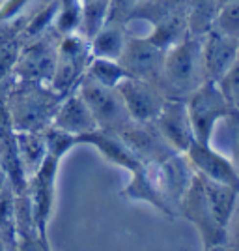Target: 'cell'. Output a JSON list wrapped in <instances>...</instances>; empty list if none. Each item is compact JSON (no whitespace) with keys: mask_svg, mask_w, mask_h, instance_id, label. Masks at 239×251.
<instances>
[{"mask_svg":"<svg viewBox=\"0 0 239 251\" xmlns=\"http://www.w3.org/2000/svg\"><path fill=\"white\" fill-rule=\"evenodd\" d=\"M153 124L159 129V133L165 137V141L179 154H185L191 143L195 141L187 101L181 98H167Z\"/></svg>","mask_w":239,"mask_h":251,"instance_id":"5bb4252c","label":"cell"},{"mask_svg":"<svg viewBox=\"0 0 239 251\" xmlns=\"http://www.w3.org/2000/svg\"><path fill=\"white\" fill-rule=\"evenodd\" d=\"M62 154L47 150V156L43 159L40 169L28 176L26 180V197L32 210V220L38 230V236L43 242V246L47 248V225L51 218L52 201H54V186H56V176H58V169L62 161Z\"/></svg>","mask_w":239,"mask_h":251,"instance_id":"8992f818","label":"cell"},{"mask_svg":"<svg viewBox=\"0 0 239 251\" xmlns=\"http://www.w3.org/2000/svg\"><path fill=\"white\" fill-rule=\"evenodd\" d=\"M220 2L218 0H187V30L189 36L202 38L215 26Z\"/></svg>","mask_w":239,"mask_h":251,"instance_id":"ffe728a7","label":"cell"},{"mask_svg":"<svg viewBox=\"0 0 239 251\" xmlns=\"http://www.w3.org/2000/svg\"><path fill=\"white\" fill-rule=\"evenodd\" d=\"M116 90L124 101L129 118L135 122H153L167 101V96L157 84L136 77H125L118 83Z\"/></svg>","mask_w":239,"mask_h":251,"instance_id":"ba28073f","label":"cell"},{"mask_svg":"<svg viewBox=\"0 0 239 251\" xmlns=\"http://www.w3.org/2000/svg\"><path fill=\"white\" fill-rule=\"evenodd\" d=\"M26 2H28V0H6L4 6L0 8V21H6V19L15 17V15L22 10V6H24Z\"/></svg>","mask_w":239,"mask_h":251,"instance_id":"4316f807","label":"cell"},{"mask_svg":"<svg viewBox=\"0 0 239 251\" xmlns=\"http://www.w3.org/2000/svg\"><path fill=\"white\" fill-rule=\"evenodd\" d=\"M120 197L125 201L148 202L168 220L176 218V210L170 206V202L163 193L161 182L157 176L155 163H142L135 171H131V180L120 191Z\"/></svg>","mask_w":239,"mask_h":251,"instance_id":"7c38bea8","label":"cell"},{"mask_svg":"<svg viewBox=\"0 0 239 251\" xmlns=\"http://www.w3.org/2000/svg\"><path fill=\"white\" fill-rule=\"evenodd\" d=\"M127 28L124 23L109 21L101 30L90 40V52L97 58H110L120 60L124 54L125 43H127Z\"/></svg>","mask_w":239,"mask_h":251,"instance_id":"ac0fdd59","label":"cell"},{"mask_svg":"<svg viewBox=\"0 0 239 251\" xmlns=\"http://www.w3.org/2000/svg\"><path fill=\"white\" fill-rule=\"evenodd\" d=\"M204 81L208 79L202 62V38L187 36L165 51L159 88L167 98L185 100Z\"/></svg>","mask_w":239,"mask_h":251,"instance_id":"3957f363","label":"cell"},{"mask_svg":"<svg viewBox=\"0 0 239 251\" xmlns=\"http://www.w3.org/2000/svg\"><path fill=\"white\" fill-rule=\"evenodd\" d=\"M21 45L11 36H0V81L15 68V62L19 58Z\"/></svg>","mask_w":239,"mask_h":251,"instance_id":"d4e9b609","label":"cell"},{"mask_svg":"<svg viewBox=\"0 0 239 251\" xmlns=\"http://www.w3.org/2000/svg\"><path fill=\"white\" fill-rule=\"evenodd\" d=\"M77 90L83 96L84 101L88 103L92 115L95 116L97 127L120 131L131 120L116 88L105 86V84L97 83L95 79H92L88 74H84L81 83L77 84Z\"/></svg>","mask_w":239,"mask_h":251,"instance_id":"52a82bcc","label":"cell"},{"mask_svg":"<svg viewBox=\"0 0 239 251\" xmlns=\"http://www.w3.org/2000/svg\"><path fill=\"white\" fill-rule=\"evenodd\" d=\"M228 248H238L239 250V199H238V206L234 210V216L230 220V227H228Z\"/></svg>","mask_w":239,"mask_h":251,"instance_id":"484cf974","label":"cell"},{"mask_svg":"<svg viewBox=\"0 0 239 251\" xmlns=\"http://www.w3.org/2000/svg\"><path fill=\"white\" fill-rule=\"evenodd\" d=\"M218 2H220V6H222V4H226V2H232V0H218Z\"/></svg>","mask_w":239,"mask_h":251,"instance_id":"83f0119b","label":"cell"},{"mask_svg":"<svg viewBox=\"0 0 239 251\" xmlns=\"http://www.w3.org/2000/svg\"><path fill=\"white\" fill-rule=\"evenodd\" d=\"M51 126L79 137L86 133V131L95 129L97 122H95V116L92 115L88 103L84 101L83 96L79 94V90L75 88L73 92H69L67 96L62 98V101H60L56 113H54Z\"/></svg>","mask_w":239,"mask_h":251,"instance_id":"e0dca14e","label":"cell"},{"mask_svg":"<svg viewBox=\"0 0 239 251\" xmlns=\"http://www.w3.org/2000/svg\"><path fill=\"white\" fill-rule=\"evenodd\" d=\"M239 189L209 180L195 171L177 210L195 225L206 250L228 244V227L238 206Z\"/></svg>","mask_w":239,"mask_h":251,"instance_id":"6da1fadb","label":"cell"},{"mask_svg":"<svg viewBox=\"0 0 239 251\" xmlns=\"http://www.w3.org/2000/svg\"><path fill=\"white\" fill-rule=\"evenodd\" d=\"M118 133L140 163H161L176 154V150L165 141L153 122L129 120Z\"/></svg>","mask_w":239,"mask_h":251,"instance_id":"30bf717a","label":"cell"},{"mask_svg":"<svg viewBox=\"0 0 239 251\" xmlns=\"http://www.w3.org/2000/svg\"><path fill=\"white\" fill-rule=\"evenodd\" d=\"M239 56V40L218 28H211L202 36V62L206 79L218 83Z\"/></svg>","mask_w":239,"mask_h":251,"instance_id":"4fadbf2b","label":"cell"},{"mask_svg":"<svg viewBox=\"0 0 239 251\" xmlns=\"http://www.w3.org/2000/svg\"><path fill=\"white\" fill-rule=\"evenodd\" d=\"M187 101L189 118L193 126L195 141L198 143H211L213 127L220 118H236L239 113L232 105L224 92L220 90L218 83L215 81H204L196 90H193L185 98Z\"/></svg>","mask_w":239,"mask_h":251,"instance_id":"277c9868","label":"cell"},{"mask_svg":"<svg viewBox=\"0 0 239 251\" xmlns=\"http://www.w3.org/2000/svg\"><path fill=\"white\" fill-rule=\"evenodd\" d=\"M163 60H165V49L155 45L148 36L144 38L129 36L120 64L124 66L129 77L144 79L159 86L163 75Z\"/></svg>","mask_w":239,"mask_h":251,"instance_id":"9c48e42d","label":"cell"},{"mask_svg":"<svg viewBox=\"0 0 239 251\" xmlns=\"http://www.w3.org/2000/svg\"><path fill=\"white\" fill-rule=\"evenodd\" d=\"M110 6H112V0H88V2H83L79 34H83L84 38L90 42L95 34L109 23Z\"/></svg>","mask_w":239,"mask_h":251,"instance_id":"44dd1931","label":"cell"},{"mask_svg":"<svg viewBox=\"0 0 239 251\" xmlns=\"http://www.w3.org/2000/svg\"><path fill=\"white\" fill-rule=\"evenodd\" d=\"M56 49L58 43L52 45L51 36L45 32L36 40L21 47L19 58L15 62V74L21 81L49 84L56 64Z\"/></svg>","mask_w":239,"mask_h":251,"instance_id":"8fae6325","label":"cell"},{"mask_svg":"<svg viewBox=\"0 0 239 251\" xmlns=\"http://www.w3.org/2000/svg\"><path fill=\"white\" fill-rule=\"evenodd\" d=\"M62 101L49 84L21 81L6 96V107L15 131H45Z\"/></svg>","mask_w":239,"mask_h":251,"instance_id":"7a4b0ae2","label":"cell"},{"mask_svg":"<svg viewBox=\"0 0 239 251\" xmlns=\"http://www.w3.org/2000/svg\"><path fill=\"white\" fill-rule=\"evenodd\" d=\"M185 156L196 173L204 175L209 180H215V182L239 189V169L228 157H224L217 150H213L211 143L206 145V143L193 141L185 152Z\"/></svg>","mask_w":239,"mask_h":251,"instance_id":"9a60e30c","label":"cell"},{"mask_svg":"<svg viewBox=\"0 0 239 251\" xmlns=\"http://www.w3.org/2000/svg\"><path fill=\"white\" fill-rule=\"evenodd\" d=\"M15 141H17V150H19V159H21L22 171L28 176H32L43 159L47 156V141L43 131H15Z\"/></svg>","mask_w":239,"mask_h":251,"instance_id":"d6986e66","label":"cell"},{"mask_svg":"<svg viewBox=\"0 0 239 251\" xmlns=\"http://www.w3.org/2000/svg\"><path fill=\"white\" fill-rule=\"evenodd\" d=\"M92 58L90 43L83 34L73 32L62 36L56 49V64L49 81V86L58 96H67L77 88L83 75L86 74L88 62Z\"/></svg>","mask_w":239,"mask_h":251,"instance_id":"5b68a950","label":"cell"},{"mask_svg":"<svg viewBox=\"0 0 239 251\" xmlns=\"http://www.w3.org/2000/svg\"><path fill=\"white\" fill-rule=\"evenodd\" d=\"M81 13H83V2L81 0H58V10L52 23V28L62 38L73 32H79L81 25Z\"/></svg>","mask_w":239,"mask_h":251,"instance_id":"603a6c76","label":"cell"},{"mask_svg":"<svg viewBox=\"0 0 239 251\" xmlns=\"http://www.w3.org/2000/svg\"><path fill=\"white\" fill-rule=\"evenodd\" d=\"M86 74L90 75L92 79H95L97 83L105 84V86H110V88H116L120 81H124L125 77H129L127 72L124 70V66L120 64V60L97 58V56L90 58Z\"/></svg>","mask_w":239,"mask_h":251,"instance_id":"7402d4cb","label":"cell"},{"mask_svg":"<svg viewBox=\"0 0 239 251\" xmlns=\"http://www.w3.org/2000/svg\"><path fill=\"white\" fill-rule=\"evenodd\" d=\"M215 28L239 40V0H232L220 6Z\"/></svg>","mask_w":239,"mask_h":251,"instance_id":"cb8c5ba5","label":"cell"},{"mask_svg":"<svg viewBox=\"0 0 239 251\" xmlns=\"http://www.w3.org/2000/svg\"><path fill=\"white\" fill-rule=\"evenodd\" d=\"M77 143L79 145H92L101 152V156L105 159H109L114 165L127 169L129 173L135 171L138 165H142L135 157V154L129 150V147L125 145L122 135L118 131H112V129L95 127L92 131H86V133L77 137Z\"/></svg>","mask_w":239,"mask_h":251,"instance_id":"2e32d148","label":"cell"},{"mask_svg":"<svg viewBox=\"0 0 239 251\" xmlns=\"http://www.w3.org/2000/svg\"><path fill=\"white\" fill-rule=\"evenodd\" d=\"M81 2H88V0H81Z\"/></svg>","mask_w":239,"mask_h":251,"instance_id":"f1b7e54d","label":"cell"}]
</instances>
